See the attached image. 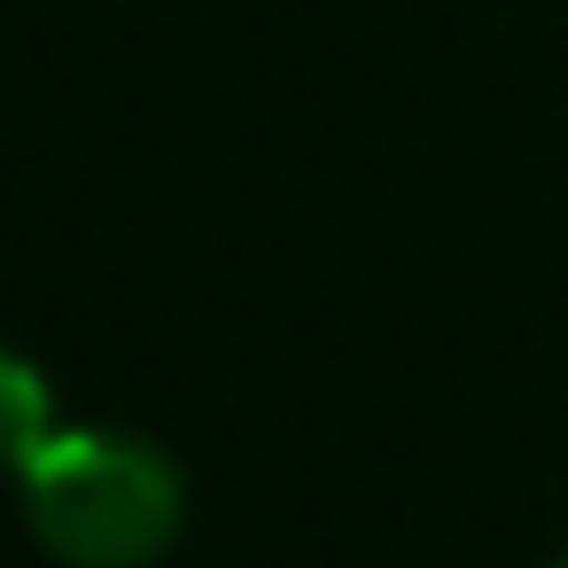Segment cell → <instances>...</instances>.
Wrapping results in <instances>:
<instances>
[{"instance_id": "6da1fadb", "label": "cell", "mask_w": 568, "mask_h": 568, "mask_svg": "<svg viewBox=\"0 0 568 568\" xmlns=\"http://www.w3.org/2000/svg\"><path fill=\"white\" fill-rule=\"evenodd\" d=\"M32 537L71 568H149L187 514L180 467L110 428H55L48 452L24 467Z\"/></svg>"}, {"instance_id": "7a4b0ae2", "label": "cell", "mask_w": 568, "mask_h": 568, "mask_svg": "<svg viewBox=\"0 0 568 568\" xmlns=\"http://www.w3.org/2000/svg\"><path fill=\"white\" fill-rule=\"evenodd\" d=\"M48 436H55V397H48L40 366L0 351V475L24 483V467L48 452Z\"/></svg>"}, {"instance_id": "3957f363", "label": "cell", "mask_w": 568, "mask_h": 568, "mask_svg": "<svg viewBox=\"0 0 568 568\" xmlns=\"http://www.w3.org/2000/svg\"><path fill=\"white\" fill-rule=\"evenodd\" d=\"M552 568H568V552H560V560H552Z\"/></svg>"}]
</instances>
